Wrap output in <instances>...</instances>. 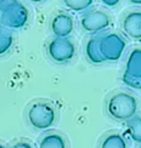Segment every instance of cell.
Returning <instances> with one entry per match:
<instances>
[{"instance_id":"1","label":"cell","mask_w":141,"mask_h":148,"mask_svg":"<svg viewBox=\"0 0 141 148\" xmlns=\"http://www.w3.org/2000/svg\"><path fill=\"white\" fill-rule=\"evenodd\" d=\"M105 108L111 119L119 123H125L139 113V100L129 91L118 90L107 97Z\"/></svg>"},{"instance_id":"2","label":"cell","mask_w":141,"mask_h":148,"mask_svg":"<svg viewBox=\"0 0 141 148\" xmlns=\"http://www.w3.org/2000/svg\"><path fill=\"white\" fill-rule=\"evenodd\" d=\"M28 124L34 130L49 131L57 124L58 114L55 106L46 100L33 101L26 110Z\"/></svg>"},{"instance_id":"3","label":"cell","mask_w":141,"mask_h":148,"mask_svg":"<svg viewBox=\"0 0 141 148\" xmlns=\"http://www.w3.org/2000/svg\"><path fill=\"white\" fill-rule=\"evenodd\" d=\"M99 45L105 62H117L123 56L128 42L119 33L109 32L99 34Z\"/></svg>"},{"instance_id":"4","label":"cell","mask_w":141,"mask_h":148,"mask_svg":"<svg viewBox=\"0 0 141 148\" xmlns=\"http://www.w3.org/2000/svg\"><path fill=\"white\" fill-rule=\"evenodd\" d=\"M111 16L107 12L95 9V10H88L82 14L80 18H79V24L80 28L88 34H101L105 33L111 27Z\"/></svg>"},{"instance_id":"5","label":"cell","mask_w":141,"mask_h":148,"mask_svg":"<svg viewBox=\"0 0 141 148\" xmlns=\"http://www.w3.org/2000/svg\"><path fill=\"white\" fill-rule=\"evenodd\" d=\"M47 55L54 62L65 64L76 57L77 46L69 38H55L49 41L46 46Z\"/></svg>"},{"instance_id":"6","label":"cell","mask_w":141,"mask_h":148,"mask_svg":"<svg viewBox=\"0 0 141 148\" xmlns=\"http://www.w3.org/2000/svg\"><path fill=\"white\" fill-rule=\"evenodd\" d=\"M29 20V11L24 6L20 0L1 12V17H0V22H1L3 27L10 28V29H20L23 28L28 23Z\"/></svg>"},{"instance_id":"7","label":"cell","mask_w":141,"mask_h":148,"mask_svg":"<svg viewBox=\"0 0 141 148\" xmlns=\"http://www.w3.org/2000/svg\"><path fill=\"white\" fill-rule=\"evenodd\" d=\"M50 29L55 38H69L74 30V20L68 12H58L52 17Z\"/></svg>"},{"instance_id":"8","label":"cell","mask_w":141,"mask_h":148,"mask_svg":"<svg viewBox=\"0 0 141 148\" xmlns=\"http://www.w3.org/2000/svg\"><path fill=\"white\" fill-rule=\"evenodd\" d=\"M123 33L135 41H141V11H129L120 21Z\"/></svg>"},{"instance_id":"9","label":"cell","mask_w":141,"mask_h":148,"mask_svg":"<svg viewBox=\"0 0 141 148\" xmlns=\"http://www.w3.org/2000/svg\"><path fill=\"white\" fill-rule=\"evenodd\" d=\"M36 148H68V141L58 131H46L39 138Z\"/></svg>"},{"instance_id":"10","label":"cell","mask_w":141,"mask_h":148,"mask_svg":"<svg viewBox=\"0 0 141 148\" xmlns=\"http://www.w3.org/2000/svg\"><path fill=\"white\" fill-rule=\"evenodd\" d=\"M124 74L133 78H141V47H134L128 53Z\"/></svg>"},{"instance_id":"11","label":"cell","mask_w":141,"mask_h":148,"mask_svg":"<svg viewBox=\"0 0 141 148\" xmlns=\"http://www.w3.org/2000/svg\"><path fill=\"white\" fill-rule=\"evenodd\" d=\"M99 148H129V146L123 134L112 130L101 137Z\"/></svg>"},{"instance_id":"12","label":"cell","mask_w":141,"mask_h":148,"mask_svg":"<svg viewBox=\"0 0 141 148\" xmlns=\"http://www.w3.org/2000/svg\"><path fill=\"white\" fill-rule=\"evenodd\" d=\"M84 52L85 57L91 64H102L105 62L101 51H100V45H99V34L91 38L87 41V44L84 46Z\"/></svg>"},{"instance_id":"13","label":"cell","mask_w":141,"mask_h":148,"mask_svg":"<svg viewBox=\"0 0 141 148\" xmlns=\"http://www.w3.org/2000/svg\"><path fill=\"white\" fill-rule=\"evenodd\" d=\"M124 136H127L131 142L141 146V114H136L130 120L125 121Z\"/></svg>"},{"instance_id":"14","label":"cell","mask_w":141,"mask_h":148,"mask_svg":"<svg viewBox=\"0 0 141 148\" xmlns=\"http://www.w3.org/2000/svg\"><path fill=\"white\" fill-rule=\"evenodd\" d=\"M62 1L67 9L77 14L88 11L94 4V0H62Z\"/></svg>"},{"instance_id":"15","label":"cell","mask_w":141,"mask_h":148,"mask_svg":"<svg viewBox=\"0 0 141 148\" xmlns=\"http://www.w3.org/2000/svg\"><path fill=\"white\" fill-rule=\"evenodd\" d=\"M14 44V36L8 30H3V33L0 34V56H4L5 53L10 51Z\"/></svg>"},{"instance_id":"16","label":"cell","mask_w":141,"mask_h":148,"mask_svg":"<svg viewBox=\"0 0 141 148\" xmlns=\"http://www.w3.org/2000/svg\"><path fill=\"white\" fill-rule=\"evenodd\" d=\"M122 82H123V84L127 85L128 88L141 91V78H133V77H129V75H127V74L123 73V75H122Z\"/></svg>"},{"instance_id":"17","label":"cell","mask_w":141,"mask_h":148,"mask_svg":"<svg viewBox=\"0 0 141 148\" xmlns=\"http://www.w3.org/2000/svg\"><path fill=\"white\" fill-rule=\"evenodd\" d=\"M9 148H34V146L28 140H18V141H15Z\"/></svg>"},{"instance_id":"18","label":"cell","mask_w":141,"mask_h":148,"mask_svg":"<svg viewBox=\"0 0 141 148\" xmlns=\"http://www.w3.org/2000/svg\"><path fill=\"white\" fill-rule=\"evenodd\" d=\"M18 0H0V12H4L5 10H8Z\"/></svg>"},{"instance_id":"19","label":"cell","mask_w":141,"mask_h":148,"mask_svg":"<svg viewBox=\"0 0 141 148\" xmlns=\"http://www.w3.org/2000/svg\"><path fill=\"white\" fill-rule=\"evenodd\" d=\"M101 3L107 8H117L120 4V0H101Z\"/></svg>"},{"instance_id":"20","label":"cell","mask_w":141,"mask_h":148,"mask_svg":"<svg viewBox=\"0 0 141 148\" xmlns=\"http://www.w3.org/2000/svg\"><path fill=\"white\" fill-rule=\"evenodd\" d=\"M131 5H141V0H128Z\"/></svg>"},{"instance_id":"21","label":"cell","mask_w":141,"mask_h":148,"mask_svg":"<svg viewBox=\"0 0 141 148\" xmlns=\"http://www.w3.org/2000/svg\"><path fill=\"white\" fill-rule=\"evenodd\" d=\"M32 3H35V4H39V3H43V1H45V0H30Z\"/></svg>"},{"instance_id":"22","label":"cell","mask_w":141,"mask_h":148,"mask_svg":"<svg viewBox=\"0 0 141 148\" xmlns=\"http://www.w3.org/2000/svg\"><path fill=\"white\" fill-rule=\"evenodd\" d=\"M3 33V24H1V22H0V34Z\"/></svg>"},{"instance_id":"23","label":"cell","mask_w":141,"mask_h":148,"mask_svg":"<svg viewBox=\"0 0 141 148\" xmlns=\"http://www.w3.org/2000/svg\"><path fill=\"white\" fill-rule=\"evenodd\" d=\"M0 148H6V147H5V146H3L1 143H0Z\"/></svg>"},{"instance_id":"24","label":"cell","mask_w":141,"mask_h":148,"mask_svg":"<svg viewBox=\"0 0 141 148\" xmlns=\"http://www.w3.org/2000/svg\"><path fill=\"white\" fill-rule=\"evenodd\" d=\"M139 148H141V146H140V147H139Z\"/></svg>"}]
</instances>
